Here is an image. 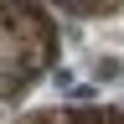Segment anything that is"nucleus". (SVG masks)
Segmentation results:
<instances>
[{"label": "nucleus", "mask_w": 124, "mask_h": 124, "mask_svg": "<svg viewBox=\"0 0 124 124\" xmlns=\"http://www.w3.org/2000/svg\"><path fill=\"white\" fill-rule=\"evenodd\" d=\"M57 10H67V16H83V21H93V16H114L119 10V0H52Z\"/></svg>", "instance_id": "7ed1b4c3"}, {"label": "nucleus", "mask_w": 124, "mask_h": 124, "mask_svg": "<svg viewBox=\"0 0 124 124\" xmlns=\"http://www.w3.org/2000/svg\"><path fill=\"white\" fill-rule=\"evenodd\" d=\"M10 124H124V103H62V108H36Z\"/></svg>", "instance_id": "f03ea898"}, {"label": "nucleus", "mask_w": 124, "mask_h": 124, "mask_svg": "<svg viewBox=\"0 0 124 124\" xmlns=\"http://www.w3.org/2000/svg\"><path fill=\"white\" fill-rule=\"evenodd\" d=\"M57 21L41 0H0V114H10L57 62Z\"/></svg>", "instance_id": "f257e3e1"}]
</instances>
